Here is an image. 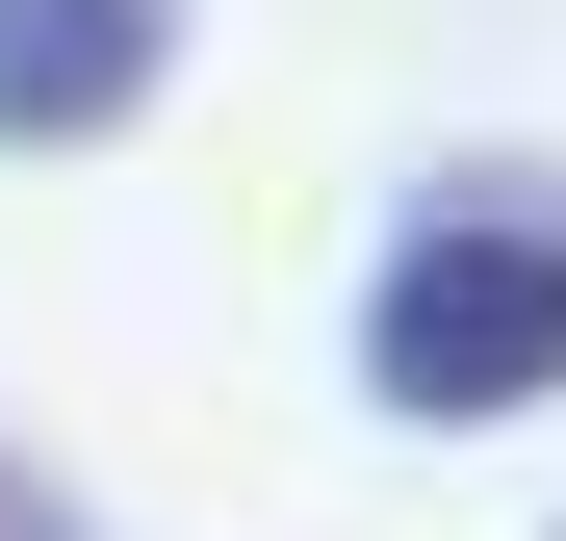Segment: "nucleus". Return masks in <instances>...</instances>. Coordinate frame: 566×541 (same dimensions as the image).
I'll return each instance as SVG.
<instances>
[{"mask_svg":"<svg viewBox=\"0 0 566 541\" xmlns=\"http://www.w3.org/2000/svg\"><path fill=\"white\" fill-rule=\"evenodd\" d=\"M360 387L412 438H490L566 387V207H412L387 284H360Z\"/></svg>","mask_w":566,"mask_h":541,"instance_id":"1","label":"nucleus"},{"mask_svg":"<svg viewBox=\"0 0 566 541\" xmlns=\"http://www.w3.org/2000/svg\"><path fill=\"white\" fill-rule=\"evenodd\" d=\"M180 77V0H0V155H77Z\"/></svg>","mask_w":566,"mask_h":541,"instance_id":"2","label":"nucleus"},{"mask_svg":"<svg viewBox=\"0 0 566 541\" xmlns=\"http://www.w3.org/2000/svg\"><path fill=\"white\" fill-rule=\"evenodd\" d=\"M0 541H104V516H77V490H52V465H0Z\"/></svg>","mask_w":566,"mask_h":541,"instance_id":"3","label":"nucleus"}]
</instances>
